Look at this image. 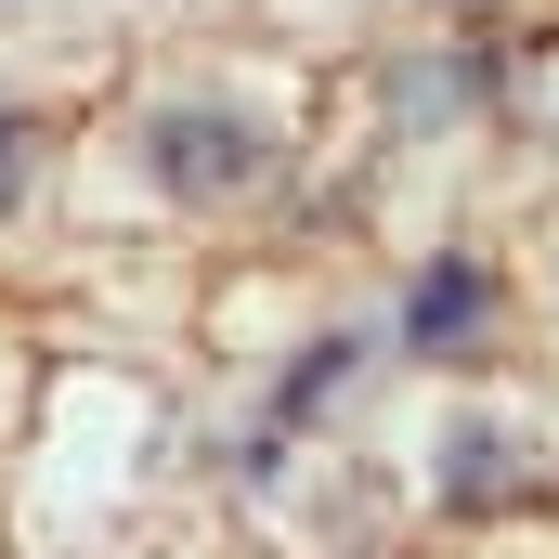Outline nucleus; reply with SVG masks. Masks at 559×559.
<instances>
[{
  "label": "nucleus",
  "instance_id": "nucleus-1",
  "mask_svg": "<svg viewBox=\"0 0 559 559\" xmlns=\"http://www.w3.org/2000/svg\"><path fill=\"white\" fill-rule=\"evenodd\" d=\"M156 169H169V195H248L261 131L248 118H156Z\"/></svg>",
  "mask_w": 559,
  "mask_h": 559
},
{
  "label": "nucleus",
  "instance_id": "nucleus-2",
  "mask_svg": "<svg viewBox=\"0 0 559 559\" xmlns=\"http://www.w3.org/2000/svg\"><path fill=\"white\" fill-rule=\"evenodd\" d=\"M468 325H481V274H468V261H442V274L417 286V338H468Z\"/></svg>",
  "mask_w": 559,
  "mask_h": 559
},
{
  "label": "nucleus",
  "instance_id": "nucleus-3",
  "mask_svg": "<svg viewBox=\"0 0 559 559\" xmlns=\"http://www.w3.org/2000/svg\"><path fill=\"white\" fill-rule=\"evenodd\" d=\"M455 495H468V508H495V495H508V468H495V429H455Z\"/></svg>",
  "mask_w": 559,
  "mask_h": 559
},
{
  "label": "nucleus",
  "instance_id": "nucleus-4",
  "mask_svg": "<svg viewBox=\"0 0 559 559\" xmlns=\"http://www.w3.org/2000/svg\"><path fill=\"white\" fill-rule=\"evenodd\" d=\"M26 143H39V131H26V118H0V209L26 195Z\"/></svg>",
  "mask_w": 559,
  "mask_h": 559
}]
</instances>
